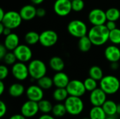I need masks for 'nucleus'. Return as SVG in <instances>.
Listing matches in <instances>:
<instances>
[{
    "instance_id": "16",
    "label": "nucleus",
    "mask_w": 120,
    "mask_h": 119,
    "mask_svg": "<svg viewBox=\"0 0 120 119\" xmlns=\"http://www.w3.org/2000/svg\"><path fill=\"white\" fill-rule=\"evenodd\" d=\"M104 55L105 59L110 62H119L120 60V48L117 45H110L105 48Z\"/></svg>"
},
{
    "instance_id": "24",
    "label": "nucleus",
    "mask_w": 120,
    "mask_h": 119,
    "mask_svg": "<svg viewBox=\"0 0 120 119\" xmlns=\"http://www.w3.org/2000/svg\"><path fill=\"white\" fill-rule=\"evenodd\" d=\"M93 46L91 41L90 40L88 35L84 36L79 39L78 41V48L80 51L83 53H86L89 51Z\"/></svg>"
},
{
    "instance_id": "9",
    "label": "nucleus",
    "mask_w": 120,
    "mask_h": 119,
    "mask_svg": "<svg viewBox=\"0 0 120 119\" xmlns=\"http://www.w3.org/2000/svg\"><path fill=\"white\" fill-rule=\"evenodd\" d=\"M66 89L69 95L80 97L83 96L86 92L84 81H82L78 79L70 80L66 87Z\"/></svg>"
},
{
    "instance_id": "6",
    "label": "nucleus",
    "mask_w": 120,
    "mask_h": 119,
    "mask_svg": "<svg viewBox=\"0 0 120 119\" xmlns=\"http://www.w3.org/2000/svg\"><path fill=\"white\" fill-rule=\"evenodd\" d=\"M22 19L20 13L15 11H9L6 12L4 18L0 21L6 27L11 29L18 28L22 23Z\"/></svg>"
},
{
    "instance_id": "7",
    "label": "nucleus",
    "mask_w": 120,
    "mask_h": 119,
    "mask_svg": "<svg viewBox=\"0 0 120 119\" xmlns=\"http://www.w3.org/2000/svg\"><path fill=\"white\" fill-rule=\"evenodd\" d=\"M58 41V35L52 29L43 31L39 36V43L45 48H50L56 44Z\"/></svg>"
},
{
    "instance_id": "19",
    "label": "nucleus",
    "mask_w": 120,
    "mask_h": 119,
    "mask_svg": "<svg viewBox=\"0 0 120 119\" xmlns=\"http://www.w3.org/2000/svg\"><path fill=\"white\" fill-rule=\"evenodd\" d=\"M70 81V80L68 74L63 71L56 72L53 76V85L56 88H66Z\"/></svg>"
},
{
    "instance_id": "49",
    "label": "nucleus",
    "mask_w": 120,
    "mask_h": 119,
    "mask_svg": "<svg viewBox=\"0 0 120 119\" xmlns=\"http://www.w3.org/2000/svg\"><path fill=\"white\" fill-rule=\"evenodd\" d=\"M117 114H120V103L117 104Z\"/></svg>"
},
{
    "instance_id": "4",
    "label": "nucleus",
    "mask_w": 120,
    "mask_h": 119,
    "mask_svg": "<svg viewBox=\"0 0 120 119\" xmlns=\"http://www.w3.org/2000/svg\"><path fill=\"white\" fill-rule=\"evenodd\" d=\"M65 106L68 114L72 116L79 115L84 109V104L80 97L69 95L65 100Z\"/></svg>"
},
{
    "instance_id": "21",
    "label": "nucleus",
    "mask_w": 120,
    "mask_h": 119,
    "mask_svg": "<svg viewBox=\"0 0 120 119\" xmlns=\"http://www.w3.org/2000/svg\"><path fill=\"white\" fill-rule=\"evenodd\" d=\"M49 67L56 72H62L65 68V62L59 56H53L49 60Z\"/></svg>"
},
{
    "instance_id": "52",
    "label": "nucleus",
    "mask_w": 120,
    "mask_h": 119,
    "mask_svg": "<svg viewBox=\"0 0 120 119\" xmlns=\"http://www.w3.org/2000/svg\"><path fill=\"white\" fill-rule=\"evenodd\" d=\"M70 1H72V0H70Z\"/></svg>"
},
{
    "instance_id": "2",
    "label": "nucleus",
    "mask_w": 120,
    "mask_h": 119,
    "mask_svg": "<svg viewBox=\"0 0 120 119\" xmlns=\"http://www.w3.org/2000/svg\"><path fill=\"white\" fill-rule=\"evenodd\" d=\"M99 86L107 95H114L120 89V81L115 76L107 75L100 81Z\"/></svg>"
},
{
    "instance_id": "41",
    "label": "nucleus",
    "mask_w": 120,
    "mask_h": 119,
    "mask_svg": "<svg viewBox=\"0 0 120 119\" xmlns=\"http://www.w3.org/2000/svg\"><path fill=\"white\" fill-rule=\"evenodd\" d=\"M27 118L25 116H24L22 114H14L13 116H11L8 119H26Z\"/></svg>"
},
{
    "instance_id": "43",
    "label": "nucleus",
    "mask_w": 120,
    "mask_h": 119,
    "mask_svg": "<svg viewBox=\"0 0 120 119\" xmlns=\"http://www.w3.org/2000/svg\"><path fill=\"white\" fill-rule=\"evenodd\" d=\"M120 65L118 62H110V68L112 70H117L119 69Z\"/></svg>"
},
{
    "instance_id": "46",
    "label": "nucleus",
    "mask_w": 120,
    "mask_h": 119,
    "mask_svg": "<svg viewBox=\"0 0 120 119\" xmlns=\"http://www.w3.org/2000/svg\"><path fill=\"white\" fill-rule=\"evenodd\" d=\"M34 5H39L44 2V0H30Z\"/></svg>"
},
{
    "instance_id": "42",
    "label": "nucleus",
    "mask_w": 120,
    "mask_h": 119,
    "mask_svg": "<svg viewBox=\"0 0 120 119\" xmlns=\"http://www.w3.org/2000/svg\"><path fill=\"white\" fill-rule=\"evenodd\" d=\"M38 119H56L54 116H51L49 114H44L43 115L40 116Z\"/></svg>"
},
{
    "instance_id": "38",
    "label": "nucleus",
    "mask_w": 120,
    "mask_h": 119,
    "mask_svg": "<svg viewBox=\"0 0 120 119\" xmlns=\"http://www.w3.org/2000/svg\"><path fill=\"white\" fill-rule=\"evenodd\" d=\"M105 25L107 27V28L111 31V30H113L117 28V25H116V22L115 21H111V20H108L105 23Z\"/></svg>"
},
{
    "instance_id": "18",
    "label": "nucleus",
    "mask_w": 120,
    "mask_h": 119,
    "mask_svg": "<svg viewBox=\"0 0 120 119\" xmlns=\"http://www.w3.org/2000/svg\"><path fill=\"white\" fill-rule=\"evenodd\" d=\"M4 45L8 51H13L20 45V39L17 34L11 32L5 36Z\"/></svg>"
},
{
    "instance_id": "1",
    "label": "nucleus",
    "mask_w": 120,
    "mask_h": 119,
    "mask_svg": "<svg viewBox=\"0 0 120 119\" xmlns=\"http://www.w3.org/2000/svg\"><path fill=\"white\" fill-rule=\"evenodd\" d=\"M110 30L105 25H93L88 32V36L94 46H101L109 41Z\"/></svg>"
},
{
    "instance_id": "33",
    "label": "nucleus",
    "mask_w": 120,
    "mask_h": 119,
    "mask_svg": "<svg viewBox=\"0 0 120 119\" xmlns=\"http://www.w3.org/2000/svg\"><path fill=\"white\" fill-rule=\"evenodd\" d=\"M97 81H98L94 79L93 78H91L90 76L86 78L84 81V86L86 88V91L91 92L94 90L98 88V83H97Z\"/></svg>"
},
{
    "instance_id": "40",
    "label": "nucleus",
    "mask_w": 120,
    "mask_h": 119,
    "mask_svg": "<svg viewBox=\"0 0 120 119\" xmlns=\"http://www.w3.org/2000/svg\"><path fill=\"white\" fill-rule=\"evenodd\" d=\"M46 14V11L44 8H37V16L39 18H44Z\"/></svg>"
},
{
    "instance_id": "26",
    "label": "nucleus",
    "mask_w": 120,
    "mask_h": 119,
    "mask_svg": "<svg viewBox=\"0 0 120 119\" xmlns=\"http://www.w3.org/2000/svg\"><path fill=\"white\" fill-rule=\"evenodd\" d=\"M39 36L40 34L35 31H30L27 32L25 35V41L26 43L29 46H33L39 43Z\"/></svg>"
},
{
    "instance_id": "51",
    "label": "nucleus",
    "mask_w": 120,
    "mask_h": 119,
    "mask_svg": "<svg viewBox=\"0 0 120 119\" xmlns=\"http://www.w3.org/2000/svg\"><path fill=\"white\" fill-rule=\"evenodd\" d=\"M91 119L90 118H85V119Z\"/></svg>"
},
{
    "instance_id": "20",
    "label": "nucleus",
    "mask_w": 120,
    "mask_h": 119,
    "mask_svg": "<svg viewBox=\"0 0 120 119\" xmlns=\"http://www.w3.org/2000/svg\"><path fill=\"white\" fill-rule=\"evenodd\" d=\"M24 86L20 83H14L8 88V94L13 97H19L25 92Z\"/></svg>"
},
{
    "instance_id": "47",
    "label": "nucleus",
    "mask_w": 120,
    "mask_h": 119,
    "mask_svg": "<svg viewBox=\"0 0 120 119\" xmlns=\"http://www.w3.org/2000/svg\"><path fill=\"white\" fill-rule=\"evenodd\" d=\"M5 14H6V12L4 11V9L3 8H0V21L4 18V15H5Z\"/></svg>"
},
{
    "instance_id": "37",
    "label": "nucleus",
    "mask_w": 120,
    "mask_h": 119,
    "mask_svg": "<svg viewBox=\"0 0 120 119\" xmlns=\"http://www.w3.org/2000/svg\"><path fill=\"white\" fill-rule=\"evenodd\" d=\"M7 107L6 104L3 101H0V117H4L6 114Z\"/></svg>"
},
{
    "instance_id": "3",
    "label": "nucleus",
    "mask_w": 120,
    "mask_h": 119,
    "mask_svg": "<svg viewBox=\"0 0 120 119\" xmlns=\"http://www.w3.org/2000/svg\"><path fill=\"white\" fill-rule=\"evenodd\" d=\"M28 69L30 76L34 79L38 80L40 78L46 76L47 72V67L42 60L39 59H34L30 61L28 64Z\"/></svg>"
},
{
    "instance_id": "34",
    "label": "nucleus",
    "mask_w": 120,
    "mask_h": 119,
    "mask_svg": "<svg viewBox=\"0 0 120 119\" xmlns=\"http://www.w3.org/2000/svg\"><path fill=\"white\" fill-rule=\"evenodd\" d=\"M2 60H4V63L8 65H13L18 61L16 56L14 54L13 51L7 52V53L6 54V55L4 56V58Z\"/></svg>"
},
{
    "instance_id": "23",
    "label": "nucleus",
    "mask_w": 120,
    "mask_h": 119,
    "mask_svg": "<svg viewBox=\"0 0 120 119\" xmlns=\"http://www.w3.org/2000/svg\"><path fill=\"white\" fill-rule=\"evenodd\" d=\"M107 114L102 107L93 106L89 112V118L91 119H105Z\"/></svg>"
},
{
    "instance_id": "48",
    "label": "nucleus",
    "mask_w": 120,
    "mask_h": 119,
    "mask_svg": "<svg viewBox=\"0 0 120 119\" xmlns=\"http://www.w3.org/2000/svg\"><path fill=\"white\" fill-rule=\"evenodd\" d=\"M4 28H5V26L3 25V23L0 22V34H2L4 30Z\"/></svg>"
},
{
    "instance_id": "50",
    "label": "nucleus",
    "mask_w": 120,
    "mask_h": 119,
    "mask_svg": "<svg viewBox=\"0 0 120 119\" xmlns=\"http://www.w3.org/2000/svg\"><path fill=\"white\" fill-rule=\"evenodd\" d=\"M105 119H115L113 116H107V118Z\"/></svg>"
},
{
    "instance_id": "30",
    "label": "nucleus",
    "mask_w": 120,
    "mask_h": 119,
    "mask_svg": "<svg viewBox=\"0 0 120 119\" xmlns=\"http://www.w3.org/2000/svg\"><path fill=\"white\" fill-rule=\"evenodd\" d=\"M39 111L43 114H49L52 112L53 109V105L50 101L48 100L42 99L38 102Z\"/></svg>"
},
{
    "instance_id": "39",
    "label": "nucleus",
    "mask_w": 120,
    "mask_h": 119,
    "mask_svg": "<svg viewBox=\"0 0 120 119\" xmlns=\"http://www.w3.org/2000/svg\"><path fill=\"white\" fill-rule=\"evenodd\" d=\"M7 52H8V50L5 47V46L4 45V43L3 44H1L0 45V59L1 60H2L4 58V56L6 55V54L7 53Z\"/></svg>"
},
{
    "instance_id": "17",
    "label": "nucleus",
    "mask_w": 120,
    "mask_h": 119,
    "mask_svg": "<svg viewBox=\"0 0 120 119\" xmlns=\"http://www.w3.org/2000/svg\"><path fill=\"white\" fill-rule=\"evenodd\" d=\"M19 13L23 20L30 21L37 16V8L32 4H27L20 8Z\"/></svg>"
},
{
    "instance_id": "32",
    "label": "nucleus",
    "mask_w": 120,
    "mask_h": 119,
    "mask_svg": "<svg viewBox=\"0 0 120 119\" xmlns=\"http://www.w3.org/2000/svg\"><path fill=\"white\" fill-rule=\"evenodd\" d=\"M109 41L114 45L120 44V29L116 28L113 30L110 31Z\"/></svg>"
},
{
    "instance_id": "31",
    "label": "nucleus",
    "mask_w": 120,
    "mask_h": 119,
    "mask_svg": "<svg viewBox=\"0 0 120 119\" xmlns=\"http://www.w3.org/2000/svg\"><path fill=\"white\" fill-rule=\"evenodd\" d=\"M105 13L108 20L116 22L120 18V11L117 8H110L105 11Z\"/></svg>"
},
{
    "instance_id": "28",
    "label": "nucleus",
    "mask_w": 120,
    "mask_h": 119,
    "mask_svg": "<svg viewBox=\"0 0 120 119\" xmlns=\"http://www.w3.org/2000/svg\"><path fill=\"white\" fill-rule=\"evenodd\" d=\"M37 85L40 86L43 90H49L53 86H54L53 78L46 75L37 80Z\"/></svg>"
},
{
    "instance_id": "29",
    "label": "nucleus",
    "mask_w": 120,
    "mask_h": 119,
    "mask_svg": "<svg viewBox=\"0 0 120 119\" xmlns=\"http://www.w3.org/2000/svg\"><path fill=\"white\" fill-rule=\"evenodd\" d=\"M53 116H54L55 117H63L64 116L67 112V109L66 107L65 106V104H62V103H58L56 105H55L53 107V109L51 112Z\"/></svg>"
},
{
    "instance_id": "36",
    "label": "nucleus",
    "mask_w": 120,
    "mask_h": 119,
    "mask_svg": "<svg viewBox=\"0 0 120 119\" xmlns=\"http://www.w3.org/2000/svg\"><path fill=\"white\" fill-rule=\"evenodd\" d=\"M9 71L8 67L5 65H1L0 66V80H4L8 76Z\"/></svg>"
},
{
    "instance_id": "35",
    "label": "nucleus",
    "mask_w": 120,
    "mask_h": 119,
    "mask_svg": "<svg viewBox=\"0 0 120 119\" xmlns=\"http://www.w3.org/2000/svg\"><path fill=\"white\" fill-rule=\"evenodd\" d=\"M85 6L84 1L83 0H72V8L75 12L82 11Z\"/></svg>"
},
{
    "instance_id": "13",
    "label": "nucleus",
    "mask_w": 120,
    "mask_h": 119,
    "mask_svg": "<svg viewBox=\"0 0 120 119\" xmlns=\"http://www.w3.org/2000/svg\"><path fill=\"white\" fill-rule=\"evenodd\" d=\"M39 111L37 102L28 100L24 102L21 107L20 112L26 118H32L35 116Z\"/></svg>"
},
{
    "instance_id": "15",
    "label": "nucleus",
    "mask_w": 120,
    "mask_h": 119,
    "mask_svg": "<svg viewBox=\"0 0 120 119\" xmlns=\"http://www.w3.org/2000/svg\"><path fill=\"white\" fill-rule=\"evenodd\" d=\"M28 100L39 102L44 98V90L38 85H31L25 90Z\"/></svg>"
},
{
    "instance_id": "5",
    "label": "nucleus",
    "mask_w": 120,
    "mask_h": 119,
    "mask_svg": "<svg viewBox=\"0 0 120 119\" xmlns=\"http://www.w3.org/2000/svg\"><path fill=\"white\" fill-rule=\"evenodd\" d=\"M68 33L73 37L81 38L88 34V27L86 24L81 20H71L67 27Z\"/></svg>"
},
{
    "instance_id": "27",
    "label": "nucleus",
    "mask_w": 120,
    "mask_h": 119,
    "mask_svg": "<svg viewBox=\"0 0 120 119\" xmlns=\"http://www.w3.org/2000/svg\"><path fill=\"white\" fill-rule=\"evenodd\" d=\"M89 75L90 77L93 78L94 79H95L98 81H100L102 79V78L104 76L103 69H101V67H100L99 66H97V65L92 66L89 69Z\"/></svg>"
},
{
    "instance_id": "22",
    "label": "nucleus",
    "mask_w": 120,
    "mask_h": 119,
    "mask_svg": "<svg viewBox=\"0 0 120 119\" xmlns=\"http://www.w3.org/2000/svg\"><path fill=\"white\" fill-rule=\"evenodd\" d=\"M108 116H113L117 114V104L113 100H107L102 106Z\"/></svg>"
},
{
    "instance_id": "8",
    "label": "nucleus",
    "mask_w": 120,
    "mask_h": 119,
    "mask_svg": "<svg viewBox=\"0 0 120 119\" xmlns=\"http://www.w3.org/2000/svg\"><path fill=\"white\" fill-rule=\"evenodd\" d=\"M11 73L13 76L18 81H22L28 78L30 76L28 66L26 65L25 62H16L12 65Z\"/></svg>"
},
{
    "instance_id": "11",
    "label": "nucleus",
    "mask_w": 120,
    "mask_h": 119,
    "mask_svg": "<svg viewBox=\"0 0 120 119\" xmlns=\"http://www.w3.org/2000/svg\"><path fill=\"white\" fill-rule=\"evenodd\" d=\"M18 61L22 62H27L31 61L32 58V51L27 44H20L14 50Z\"/></svg>"
},
{
    "instance_id": "45",
    "label": "nucleus",
    "mask_w": 120,
    "mask_h": 119,
    "mask_svg": "<svg viewBox=\"0 0 120 119\" xmlns=\"http://www.w3.org/2000/svg\"><path fill=\"white\" fill-rule=\"evenodd\" d=\"M5 90V85L2 80L0 81V95H2Z\"/></svg>"
},
{
    "instance_id": "25",
    "label": "nucleus",
    "mask_w": 120,
    "mask_h": 119,
    "mask_svg": "<svg viewBox=\"0 0 120 119\" xmlns=\"http://www.w3.org/2000/svg\"><path fill=\"white\" fill-rule=\"evenodd\" d=\"M69 94L66 88H56L53 93V98L58 102H65Z\"/></svg>"
},
{
    "instance_id": "44",
    "label": "nucleus",
    "mask_w": 120,
    "mask_h": 119,
    "mask_svg": "<svg viewBox=\"0 0 120 119\" xmlns=\"http://www.w3.org/2000/svg\"><path fill=\"white\" fill-rule=\"evenodd\" d=\"M11 29H10V28H8V27H5V28H4V32H3V33H2V35H4V36H8V34H10L11 33Z\"/></svg>"
},
{
    "instance_id": "12",
    "label": "nucleus",
    "mask_w": 120,
    "mask_h": 119,
    "mask_svg": "<svg viewBox=\"0 0 120 119\" xmlns=\"http://www.w3.org/2000/svg\"><path fill=\"white\" fill-rule=\"evenodd\" d=\"M89 21L92 25H105L108 21L105 11L101 8L92 9L88 15Z\"/></svg>"
},
{
    "instance_id": "10",
    "label": "nucleus",
    "mask_w": 120,
    "mask_h": 119,
    "mask_svg": "<svg viewBox=\"0 0 120 119\" xmlns=\"http://www.w3.org/2000/svg\"><path fill=\"white\" fill-rule=\"evenodd\" d=\"M53 11L56 15L60 17L68 15L72 8V1L70 0H56L53 4Z\"/></svg>"
},
{
    "instance_id": "14",
    "label": "nucleus",
    "mask_w": 120,
    "mask_h": 119,
    "mask_svg": "<svg viewBox=\"0 0 120 119\" xmlns=\"http://www.w3.org/2000/svg\"><path fill=\"white\" fill-rule=\"evenodd\" d=\"M107 95H108L101 88H97L90 92L89 101L93 106L102 107L104 102L107 100Z\"/></svg>"
}]
</instances>
